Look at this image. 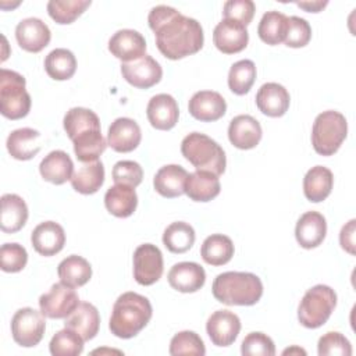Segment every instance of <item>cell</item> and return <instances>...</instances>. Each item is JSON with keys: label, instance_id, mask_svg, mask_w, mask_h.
Masks as SVG:
<instances>
[{"label": "cell", "instance_id": "obj_51", "mask_svg": "<svg viewBox=\"0 0 356 356\" xmlns=\"http://www.w3.org/2000/svg\"><path fill=\"white\" fill-rule=\"evenodd\" d=\"M327 4H328V1H300V3H296L298 7L309 11V13H318Z\"/></svg>", "mask_w": 356, "mask_h": 356}, {"label": "cell", "instance_id": "obj_17", "mask_svg": "<svg viewBox=\"0 0 356 356\" xmlns=\"http://www.w3.org/2000/svg\"><path fill=\"white\" fill-rule=\"evenodd\" d=\"M168 284L178 292L192 293L199 291L206 282L204 268L195 261H181L168 271Z\"/></svg>", "mask_w": 356, "mask_h": 356}, {"label": "cell", "instance_id": "obj_40", "mask_svg": "<svg viewBox=\"0 0 356 356\" xmlns=\"http://www.w3.org/2000/svg\"><path fill=\"white\" fill-rule=\"evenodd\" d=\"M256 79V65L252 60L234 63L228 72V86L235 95H246Z\"/></svg>", "mask_w": 356, "mask_h": 356}, {"label": "cell", "instance_id": "obj_22", "mask_svg": "<svg viewBox=\"0 0 356 356\" xmlns=\"http://www.w3.org/2000/svg\"><path fill=\"white\" fill-rule=\"evenodd\" d=\"M33 249L42 256H54L63 250L65 243L64 228L54 221H44L36 225L31 234Z\"/></svg>", "mask_w": 356, "mask_h": 356}, {"label": "cell", "instance_id": "obj_11", "mask_svg": "<svg viewBox=\"0 0 356 356\" xmlns=\"http://www.w3.org/2000/svg\"><path fill=\"white\" fill-rule=\"evenodd\" d=\"M121 74L129 85L139 89H149L160 82L163 70L152 56L145 54L136 60L122 63Z\"/></svg>", "mask_w": 356, "mask_h": 356}, {"label": "cell", "instance_id": "obj_8", "mask_svg": "<svg viewBox=\"0 0 356 356\" xmlns=\"http://www.w3.org/2000/svg\"><path fill=\"white\" fill-rule=\"evenodd\" d=\"M46 330V320L42 312L32 307H22L15 312L11 320L13 339L24 348L36 346Z\"/></svg>", "mask_w": 356, "mask_h": 356}, {"label": "cell", "instance_id": "obj_27", "mask_svg": "<svg viewBox=\"0 0 356 356\" xmlns=\"http://www.w3.org/2000/svg\"><path fill=\"white\" fill-rule=\"evenodd\" d=\"M0 227L3 232H18L28 220V206L25 200L15 193H4L1 196Z\"/></svg>", "mask_w": 356, "mask_h": 356}, {"label": "cell", "instance_id": "obj_25", "mask_svg": "<svg viewBox=\"0 0 356 356\" xmlns=\"http://www.w3.org/2000/svg\"><path fill=\"white\" fill-rule=\"evenodd\" d=\"M221 191L218 175L210 171L196 170L188 174L185 181V193L193 202H210Z\"/></svg>", "mask_w": 356, "mask_h": 356}, {"label": "cell", "instance_id": "obj_1", "mask_svg": "<svg viewBox=\"0 0 356 356\" xmlns=\"http://www.w3.org/2000/svg\"><path fill=\"white\" fill-rule=\"evenodd\" d=\"M156 46L170 60H179L197 53L203 47L204 35L200 22L181 14L170 6H156L147 15Z\"/></svg>", "mask_w": 356, "mask_h": 356}, {"label": "cell", "instance_id": "obj_32", "mask_svg": "<svg viewBox=\"0 0 356 356\" xmlns=\"http://www.w3.org/2000/svg\"><path fill=\"white\" fill-rule=\"evenodd\" d=\"M104 182V167L100 160L82 163L71 177L72 188L82 195L96 193Z\"/></svg>", "mask_w": 356, "mask_h": 356}, {"label": "cell", "instance_id": "obj_47", "mask_svg": "<svg viewBox=\"0 0 356 356\" xmlns=\"http://www.w3.org/2000/svg\"><path fill=\"white\" fill-rule=\"evenodd\" d=\"M312 39L310 24L300 17H288V32L284 43L288 47H305Z\"/></svg>", "mask_w": 356, "mask_h": 356}, {"label": "cell", "instance_id": "obj_28", "mask_svg": "<svg viewBox=\"0 0 356 356\" xmlns=\"http://www.w3.org/2000/svg\"><path fill=\"white\" fill-rule=\"evenodd\" d=\"M188 172L178 164L163 165L153 178L154 189L159 195L172 199L185 193V181Z\"/></svg>", "mask_w": 356, "mask_h": 356}, {"label": "cell", "instance_id": "obj_34", "mask_svg": "<svg viewBox=\"0 0 356 356\" xmlns=\"http://www.w3.org/2000/svg\"><path fill=\"white\" fill-rule=\"evenodd\" d=\"M234 250L231 238L222 234H213L203 241L200 256L210 266H222L232 259Z\"/></svg>", "mask_w": 356, "mask_h": 356}, {"label": "cell", "instance_id": "obj_24", "mask_svg": "<svg viewBox=\"0 0 356 356\" xmlns=\"http://www.w3.org/2000/svg\"><path fill=\"white\" fill-rule=\"evenodd\" d=\"M64 325L79 334L83 341H90L99 332L100 316L92 303L81 302L76 309L65 317Z\"/></svg>", "mask_w": 356, "mask_h": 356}, {"label": "cell", "instance_id": "obj_15", "mask_svg": "<svg viewBox=\"0 0 356 356\" xmlns=\"http://www.w3.org/2000/svg\"><path fill=\"white\" fill-rule=\"evenodd\" d=\"M213 42L221 53L235 54L248 46L249 33L245 25L231 19H222L213 31Z\"/></svg>", "mask_w": 356, "mask_h": 356}, {"label": "cell", "instance_id": "obj_6", "mask_svg": "<svg viewBox=\"0 0 356 356\" xmlns=\"http://www.w3.org/2000/svg\"><path fill=\"white\" fill-rule=\"evenodd\" d=\"M337 306V293L328 285H314L303 295L299 307V323L306 328H318L327 323Z\"/></svg>", "mask_w": 356, "mask_h": 356}, {"label": "cell", "instance_id": "obj_4", "mask_svg": "<svg viewBox=\"0 0 356 356\" xmlns=\"http://www.w3.org/2000/svg\"><path fill=\"white\" fill-rule=\"evenodd\" d=\"M182 156L196 168L221 175L225 171L227 159L222 147L210 136L191 132L181 142Z\"/></svg>", "mask_w": 356, "mask_h": 356}, {"label": "cell", "instance_id": "obj_52", "mask_svg": "<svg viewBox=\"0 0 356 356\" xmlns=\"http://www.w3.org/2000/svg\"><path fill=\"white\" fill-rule=\"evenodd\" d=\"M291 355V353H302V355H306V352L303 350V349H300V348H291V349H285L284 352H282V355Z\"/></svg>", "mask_w": 356, "mask_h": 356}, {"label": "cell", "instance_id": "obj_9", "mask_svg": "<svg viewBox=\"0 0 356 356\" xmlns=\"http://www.w3.org/2000/svg\"><path fill=\"white\" fill-rule=\"evenodd\" d=\"M164 270L163 253L153 243L139 245L134 252V278L138 284L149 286L157 282Z\"/></svg>", "mask_w": 356, "mask_h": 356}, {"label": "cell", "instance_id": "obj_14", "mask_svg": "<svg viewBox=\"0 0 356 356\" xmlns=\"http://www.w3.org/2000/svg\"><path fill=\"white\" fill-rule=\"evenodd\" d=\"M140 139V127L132 118L120 117L114 120L108 127L107 145L118 153H128L135 150L139 146Z\"/></svg>", "mask_w": 356, "mask_h": 356}, {"label": "cell", "instance_id": "obj_50", "mask_svg": "<svg viewBox=\"0 0 356 356\" xmlns=\"http://www.w3.org/2000/svg\"><path fill=\"white\" fill-rule=\"evenodd\" d=\"M356 225V220L352 218L350 221H348L341 232H339V243H341V248L343 250H346L349 254H355L356 250H355V228Z\"/></svg>", "mask_w": 356, "mask_h": 356}, {"label": "cell", "instance_id": "obj_36", "mask_svg": "<svg viewBox=\"0 0 356 356\" xmlns=\"http://www.w3.org/2000/svg\"><path fill=\"white\" fill-rule=\"evenodd\" d=\"M44 70L50 78L56 81H67L72 78L76 71V58L68 49H54L44 58Z\"/></svg>", "mask_w": 356, "mask_h": 356}, {"label": "cell", "instance_id": "obj_30", "mask_svg": "<svg viewBox=\"0 0 356 356\" xmlns=\"http://www.w3.org/2000/svg\"><path fill=\"white\" fill-rule=\"evenodd\" d=\"M104 206L113 216L127 218L134 214L138 206V195L135 188L115 184L108 188L104 195Z\"/></svg>", "mask_w": 356, "mask_h": 356}, {"label": "cell", "instance_id": "obj_42", "mask_svg": "<svg viewBox=\"0 0 356 356\" xmlns=\"http://www.w3.org/2000/svg\"><path fill=\"white\" fill-rule=\"evenodd\" d=\"M83 342L79 334L65 327L53 335L49 349L53 356H78L83 350Z\"/></svg>", "mask_w": 356, "mask_h": 356}, {"label": "cell", "instance_id": "obj_21", "mask_svg": "<svg viewBox=\"0 0 356 356\" xmlns=\"http://www.w3.org/2000/svg\"><path fill=\"white\" fill-rule=\"evenodd\" d=\"M327 235L325 217L318 211L303 213L295 227L298 243L305 249H313L323 243Z\"/></svg>", "mask_w": 356, "mask_h": 356}, {"label": "cell", "instance_id": "obj_41", "mask_svg": "<svg viewBox=\"0 0 356 356\" xmlns=\"http://www.w3.org/2000/svg\"><path fill=\"white\" fill-rule=\"evenodd\" d=\"M90 4V0H50L47 13L57 24L65 25L74 22Z\"/></svg>", "mask_w": 356, "mask_h": 356}, {"label": "cell", "instance_id": "obj_12", "mask_svg": "<svg viewBox=\"0 0 356 356\" xmlns=\"http://www.w3.org/2000/svg\"><path fill=\"white\" fill-rule=\"evenodd\" d=\"M15 39L21 49L29 53L42 51L51 39V32L40 18H24L15 26Z\"/></svg>", "mask_w": 356, "mask_h": 356}, {"label": "cell", "instance_id": "obj_26", "mask_svg": "<svg viewBox=\"0 0 356 356\" xmlns=\"http://www.w3.org/2000/svg\"><path fill=\"white\" fill-rule=\"evenodd\" d=\"M42 178L54 185L71 181L74 174V163L64 150H53L39 164Z\"/></svg>", "mask_w": 356, "mask_h": 356}, {"label": "cell", "instance_id": "obj_13", "mask_svg": "<svg viewBox=\"0 0 356 356\" xmlns=\"http://www.w3.org/2000/svg\"><path fill=\"white\" fill-rule=\"evenodd\" d=\"M206 331L216 346H229L238 338L241 320L234 312L217 310L209 317Z\"/></svg>", "mask_w": 356, "mask_h": 356}, {"label": "cell", "instance_id": "obj_2", "mask_svg": "<svg viewBox=\"0 0 356 356\" xmlns=\"http://www.w3.org/2000/svg\"><path fill=\"white\" fill-rule=\"evenodd\" d=\"M153 314L149 299L136 292H124L113 306L108 328L118 338L129 339L138 335Z\"/></svg>", "mask_w": 356, "mask_h": 356}, {"label": "cell", "instance_id": "obj_23", "mask_svg": "<svg viewBox=\"0 0 356 356\" xmlns=\"http://www.w3.org/2000/svg\"><path fill=\"white\" fill-rule=\"evenodd\" d=\"M291 103L289 92L277 82H267L260 86L256 93V106L257 108L268 117H281L284 115Z\"/></svg>", "mask_w": 356, "mask_h": 356}, {"label": "cell", "instance_id": "obj_48", "mask_svg": "<svg viewBox=\"0 0 356 356\" xmlns=\"http://www.w3.org/2000/svg\"><path fill=\"white\" fill-rule=\"evenodd\" d=\"M143 178V170L139 163L132 160L117 161L113 167V181L120 185L136 188Z\"/></svg>", "mask_w": 356, "mask_h": 356}, {"label": "cell", "instance_id": "obj_18", "mask_svg": "<svg viewBox=\"0 0 356 356\" xmlns=\"http://www.w3.org/2000/svg\"><path fill=\"white\" fill-rule=\"evenodd\" d=\"M108 50L122 63H128L146 54V40L138 31L120 29L110 38Z\"/></svg>", "mask_w": 356, "mask_h": 356}, {"label": "cell", "instance_id": "obj_44", "mask_svg": "<svg viewBox=\"0 0 356 356\" xmlns=\"http://www.w3.org/2000/svg\"><path fill=\"white\" fill-rule=\"evenodd\" d=\"M317 352L320 356H350L352 345L349 339L337 331H330L320 337L317 343Z\"/></svg>", "mask_w": 356, "mask_h": 356}, {"label": "cell", "instance_id": "obj_37", "mask_svg": "<svg viewBox=\"0 0 356 356\" xmlns=\"http://www.w3.org/2000/svg\"><path fill=\"white\" fill-rule=\"evenodd\" d=\"M288 32V17L280 11H267L263 14L259 26L257 33L259 38L271 46L280 44L285 40Z\"/></svg>", "mask_w": 356, "mask_h": 356}, {"label": "cell", "instance_id": "obj_19", "mask_svg": "<svg viewBox=\"0 0 356 356\" xmlns=\"http://www.w3.org/2000/svg\"><path fill=\"white\" fill-rule=\"evenodd\" d=\"M191 115L203 122H211L220 120L227 111V103L224 97L214 90L196 92L188 104Z\"/></svg>", "mask_w": 356, "mask_h": 356}, {"label": "cell", "instance_id": "obj_33", "mask_svg": "<svg viewBox=\"0 0 356 356\" xmlns=\"http://www.w3.org/2000/svg\"><path fill=\"white\" fill-rule=\"evenodd\" d=\"M57 274L60 282H63L64 285L71 288H79L90 280L92 267L90 263L82 256L71 254L60 261Z\"/></svg>", "mask_w": 356, "mask_h": 356}, {"label": "cell", "instance_id": "obj_31", "mask_svg": "<svg viewBox=\"0 0 356 356\" xmlns=\"http://www.w3.org/2000/svg\"><path fill=\"white\" fill-rule=\"evenodd\" d=\"M39 138V131L33 128H18L8 135L7 150L17 160H31L40 150Z\"/></svg>", "mask_w": 356, "mask_h": 356}, {"label": "cell", "instance_id": "obj_49", "mask_svg": "<svg viewBox=\"0 0 356 356\" xmlns=\"http://www.w3.org/2000/svg\"><path fill=\"white\" fill-rule=\"evenodd\" d=\"M256 6L252 0H228L224 3V19H231L242 25H249L253 19Z\"/></svg>", "mask_w": 356, "mask_h": 356}, {"label": "cell", "instance_id": "obj_3", "mask_svg": "<svg viewBox=\"0 0 356 356\" xmlns=\"http://www.w3.org/2000/svg\"><path fill=\"white\" fill-rule=\"evenodd\" d=\"M214 298L228 306H252L263 295L261 280L253 273L225 271L218 274L211 286Z\"/></svg>", "mask_w": 356, "mask_h": 356}, {"label": "cell", "instance_id": "obj_38", "mask_svg": "<svg viewBox=\"0 0 356 356\" xmlns=\"http://www.w3.org/2000/svg\"><path fill=\"white\" fill-rule=\"evenodd\" d=\"M74 152L81 163H90L99 160V156L106 150L107 140L102 131H88L72 139Z\"/></svg>", "mask_w": 356, "mask_h": 356}, {"label": "cell", "instance_id": "obj_39", "mask_svg": "<svg viewBox=\"0 0 356 356\" xmlns=\"http://www.w3.org/2000/svg\"><path fill=\"white\" fill-rule=\"evenodd\" d=\"M163 243L171 253H185L195 243V229L185 221L171 222L164 229Z\"/></svg>", "mask_w": 356, "mask_h": 356}, {"label": "cell", "instance_id": "obj_45", "mask_svg": "<svg viewBox=\"0 0 356 356\" xmlns=\"http://www.w3.org/2000/svg\"><path fill=\"white\" fill-rule=\"evenodd\" d=\"M28 261L26 249L19 243H4L0 248V266L6 273L21 271Z\"/></svg>", "mask_w": 356, "mask_h": 356}, {"label": "cell", "instance_id": "obj_46", "mask_svg": "<svg viewBox=\"0 0 356 356\" xmlns=\"http://www.w3.org/2000/svg\"><path fill=\"white\" fill-rule=\"evenodd\" d=\"M241 353L243 356H274L275 345L268 335L263 332H250L242 341Z\"/></svg>", "mask_w": 356, "mask_h": 356}, {"label": "cell", "instance_id": "obj_7", "mask_svg": "<svg viewBox=\"0 0 356 356\" xmlns=\"http://www.w3.org/2000/svg\"><path fill=\"white\" fill-rule=\"evenodd\" d=\"M25 78L11 70H0V111L8 120L24 118L31 110Z\"/></svg>", "mask_w": 356, "mask_h": 356}, {"label": "cell", "instance_id": "obj_5", "mask_svg": "<svg viewBox=\"0 0 356 356\" xmlns=\"http://www.w3.org/2000/svg\"><path fill=\"white\" fill-rule=\"evenodd\" d=\"M348 135V122L343 114L335 110L320 113L312 128V145L316 153L332 156L338 152Z\"/></svg>", "mask_w": 356, "mask_h": 356}, {"label": "cell", "instance_id": "obj_10", "mask_svg": "<svg viewBox=\"0 0 356 356\" xmlns=\"http://www.w3.org/2000/svg\"><path fill=\"white\" fill-rule=\"evenodd\" d=\"M79 303V296L75 289L63 282L53 284L49 292L39 298L40 312L47 318H65Z\"/></svg>", "mask_w": 356, "mask_h": 356}, {"label": "cell", "instance_id": "obj_35", "mask_svg": "<svg viewBox=\"0 0 356 356\" xmlns=\"http://www.w3.org/2000/svg\"><path fill=\"white\" fill-rule=\"evenodd\" d=\"M63 125L71 140L83 132L100 131V120L97 114L85 107L70 108L64 115Z\"/></svg>", "mask_w": 356, "mask_h": 356}, {"label": "cell", "instance_id": "obj_29", "mask_svg": "<svg viewBox=\"0 0 356 356\" xmlns=\"http://www.w3.org/2000/svg\"><path fill=\"white\" fill-rule=\"evenodd\" d=\"M334 185V175L330 168L324 165L312 167L303 178V192L307 200L318 203L325 200Z\"/></svg>", "mask_w": 356, "mask_h": 356}, {"label": "cell", "instance_id": "obj_43", "mask_svg": "<svg viewBox=\"0 0 356 356\" xmlns=\"http://www.w3.org/2000/svg\"><path fill=\"white\" fill-rule=\"evenodd\" d=\"M170 355H195L203 356L206 353V348L203 339L195 331H181L171 338L170 342Z\"/></svg>", "mask_w": 356, "mask_h": 356}, {"label": "cell", "instance_id": "obj_16", "mask_svg": "<svg viewBox=\"0 0 356 356\" xmlns=\"http://www.w3.org/2000/svg\"><path fill=\"white\" fill-rule=\"evenodd\" d=\"M146 114L150 125L160 131H168L175 127L179 117L177 100L168 93L153 96L146 107Z\"/></svg>", "mask_w": 356, "mask_h": 356}, {"label": "cell", "instance_id": "obj_20", "mask_svg": "<svg viewBox=\"0 0 356 356\" xmlns=\"http://www.w3.org/2000/svg\"><path fill=\"white\" fill-rule=\"evenodd\" d=\"M263 131L260 122L249 114H239L229 121L228 139L242 150L253 149L259 145Z\"/></svg>", "mask_w": 356, "mask_h": 356}]
</instances>
